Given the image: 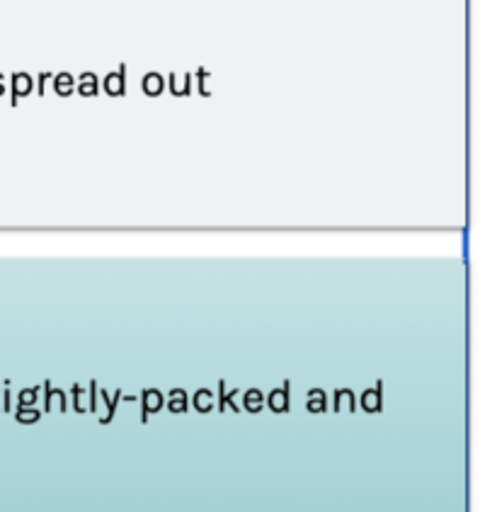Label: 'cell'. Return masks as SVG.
I'll list each match as a JSON object with an SVG mask.
<instances>
[{
	"instance_id": "cell-1",
	"label": "cell",
	"mask_w": 497,
	"mask_h": 512,
	"mask_svg": "<svg viewBox=\"0 0 497 512\" xmlns=\"http://www.w3.org/2000/svg\"><path fill=\"white\" fill-rule=\"evenodd\" d=\"M165 406V396L158 389L141 391V423H148V415L158 413Z\"/></svg>"
},
{
	"instance_id": "cell-19",
	"label": "cell",
	"mask_w": 497,
	"mask_h": 512,
	"mask_svg": "<svg viewBox=\"0 0 497 512\" xmlns=\"http://www.w3.org/2000/svg\"><path fill=\"white\" fill-rule=\"evenodd\" d=\"M3 90H5V85H3V76H0V95H3Z\"/></svg>"
},
{
	"instance_id": "cell-8",
	"label": "cell",
	"mask_w": 497,
	"mask_h": 512,
	"mask_svg": "<svg viewBox=\"0 0 497 512\" xmlns=\"http://www.w3.org/2000/svg\"><path fill=\"white\" fill-rule=\"evenodd\" d=\"M76 88H78V93L83 95V98H95L97 90H100L95 73H83V76L76 81Z\"/></svg>"
},
{
	"instance_id": "cell-3",
	"label": "cell",
	"mask_w": 497,
	"mask_h": 512,
	"mask_svg": "<svg viewBox=\"0 0 497 512\" xmlns=\"http://www.w3.org/2000/svg\"><path fill=\"white\" fill-rule=\"evenodd\" d=\"M362 408L367 413H381L384 411V386L379 384L374 386V389H367L362 394Z\"/></svg>"
},
{
	"instance_id": "cell-5",
	"label": "cell",
	"mask_w": 497,
	"mask_h": 512,
	"mask_svg": "<svg viewBox=\"0 0 497 512\" xmlns=\"http://www.w3.org/2000/svg\"><path fill=\"white\" fill-rule=\"evenodd\" d=\"M124 73H127V66L122 64L119 73H110V76L105 78V93L107 95H112V98L124 95Z\"/></svg>"
},
{
	"instance_id": "cell-6",
	"label": "cell",
	"mask_w": 497,
	"mask_h": 512,
	"mask_svg": "<svg viewBox=\"0 0 497 512\" xmlns=\"http://www.w3.org/2000/svg\"><path fill=\"white\" fill-rule=\"evenodd\" d=\"M306 408L311 413H325L328 411V394L323 389H311L306 398Z\"/></svg>"
},
{
	"instance_id": "cell-10",
	"label": "cell",
	"mask_w": 497,
	"mask_h": 512,
	"mask_svg": "<svg viewBox=\"0 0 497 512\" xmlns=\"http://www.w3.org/2000/svg\"><path fill=\"white\" fill-rule=\"evenodd\" d=\"M219 391H221V396H219V411L221 413H226V408H231V411H236V413L241 411V406L236 403V396H241V391L233 389L231 394H226V381H221Z\"/></svg>"
},
{
	"instance_id": "cell-9",
	"label": "cell",
	"mask_w": 497,
	"mask_h": 512,
	"mask_svg": "<svg viewBox=\"0 0 497 512\" xmlns=\"http://www.w3.org/2000/svg\"><path fill=\"white\" fill-rule=\"evenodd\" d=\"M190 408V401H187V391L185 389H173L168 394V411L173 413H187Z\"/></svg>"
},
{
	"instance_id": "cell-7",
	"label": "cell",
	"mask_w": 497,
	"mask_h": 512,
	"mask_svg": "<svg viewBox=\"0 0 497 512\" xmlns=\"http://www.w3.org/2000/svg\"><path fill=\"white\" fill-rule=\"evenodd\" d=\"M243 406L248 413H260L265 408V394L260 389H248L243 394Z\"/></svg>"
},
{
	"instance_id": "cell-12",
	"label": "cell",
	"mask_w": 497,
	"mask_h": 512,
	"mask_svg": "<svg viewBox=\"0 0 497 512\" xmlns=\"http://www.w3.org/2000/svg\"><path fill=\"white\" fill-rule=\"evenodd\" d=\"M141 90H144L146 95H151V98H158V95L165 90L163 76H158V73H148V76L144 78V83H141Z\"/></svg>"
},
{
	"instance_id": "cell-14",
	"label": "cell",
	"mask_w": 497,
	"mask_h": 512,
	"mask_svg": "<svg viewBox=\"0 0 497 512\" xmlns=\"http://www.w3.org/2000/svg\"><path fill=\"white\" fill-rule=\"evenodd\" d=\"M32 78L27 76V73H17V76L13 78V105H15V100L17 98H22V95H30L32 93Z\"/></svg>"
},
{
	"instance_id": "cell-13",
	"label": "cell",
	"mask_w": 497,
	"mask_h": 512,
	"mask_svg": "<svg viewBox=\"0 0 497 512\" xmlns=\"http://www.w3.org/2000/svg\"><path fill=\"white\" fill-rule=\"evenodd\" d=\"M102 401H105L107 413L102 415L100 423H102V425H107V423H112L114 413H117V403L122 401V391H114V396H112V398H110V394H107V391H102Z\"/></svg>"
},
{
	"instance_id": "cell-11",
	"label": "cell",
	"mask_w": 497,
	"mask_h": 512,
	"mask_svg": "<svg viewBox=\"0 0 497 512\" xmlns=\"http://www.w3.org/2000/svg\"><path fill=\"white\" fill-rule=\"evenodd\" d=\"M76 90V78L71 76V73H59V76L54 78V93L61 95V98H68V95Z\"/></svg>"
},
{
	"instance_id": "cell-18",
	"label": "cell",
	"mask_w": 497,
	"mask_h": 512,
	"mask_svg": "<svg viewBox=\"0 0 497 512\" xmlns=\"http://www.w3.org/2000/svg\"><path fill=\"white\" fill-rule=\"evenodd\" d=\"M85 396H90V394H85V391L78 384L73 386V401H76V411L78 413H85V406H83V398Z\"/></svg>"
},
{
	"instance_id": "cell-4",
	"label": "cell",
	"mask_w": 497,
	"mask_h": 512,
	"mask_svg": "<svg viewBox=\"0 0 497 512\" xmlns=\"http://www.w3.org/2000/svg\"><path fill=\"white\" fill-rule=\"evenodd\" d=\"M214 394H211L209 389H199V391H194V396H192V406H194V411L197 413H202V415H207V413H211L214 411Z\"/></svg>"
},
{
	"instance_id": "cell-17",
	"label": "cell",
	"mask_w": 497,
	"mask_h": 512,
	"mask_svg": "<svg viewBox=\"0 0 497 512\" xmlns=\"http://www.w3.org/2000/svg\"><path fill=\"white\" fill-rule=\"evenodd\" d=\"M37 398H39V389H22L20 396H17V403H20L22 408H34Z\"/></svg>"
},
{
	"instance_id": "cell-15",
	"label": "cell",
	"mask_w": 497,
	"mask_h": 512,
	"mask_svg": "<svg viewBox=\"0 0 497 512\" xmlns=\"http://www.w3.org/2000/svg\"><path fill=\"white\" fill-rule=\"evenodd\" d=\"M342 403H347V408L354 413L357 411V396L350 389H337L335 391V413H342Z\"/></svg>"
},
{
	"instance_id": "cell-2",
	"label": "cell",
	"mask_w": 497,
	"mask_h": 512,
	"mask_svg": "<svg viewBox=\"0 0 497 512\" xmlns=\"http://www.w3.org/2000/svg\"><path fill=\"white\" fill-rule=\"evenodd\" d=\"M267 406H270L272 413H289L291 411V396H289V381L282 386V389H272L270 396H267Z\"/></svg>"
},
{
	"instance_id": "cell-16",
	"label": "cell",
	"mask_w": 497,
	"mask_h": 512,
	"mask_svg": "<svg viewBox=\"0 0 497 512\" xmlns=\"http://www.w3.org/2000/svg\"><path fill=\"white\" fill-rule=\"evenodd\" d=\"M39 418H42V413L37 411V408H17V413H15V420L17 423H22V425H30V423H39Z\"/></svg>"
}]
</instances>
